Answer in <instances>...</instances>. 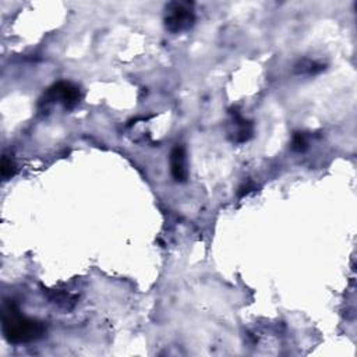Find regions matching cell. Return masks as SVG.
I'll return each instance as SVG.
<instances>
[{
    "label": "cell",
    "instance_id": "cell-1",
    "mask_svg": "<svg viewBox=\"0 0 357 357\" xmlns=\"http://www.w3.org/2000/svg\"><path fill=\"white\" fill-rule=\"evenodd\" d=\"M1 331L8 343L20 344L38 340L45 333V325L36 319L21 315L14 301L6 303L3 308Z\"/></svg>",
    "mask_w": 357,
    "mask_h": 357
},
{
    "label": "cell",
    "instance_id": "cell-2",
    "mask_svg": "<svg viewBox=\"0 0 357 357\" xmlns=\"http://www.w3.org/2000/svg\"><path fill=\"white\" fill-rule=\"evenodd\" d=\"M165 26L173 33H181L190 29L195 22L192 3L172 1L165 8Z\"/></svg>",
    "mask_w": 357,
    "mask_h": 357
},
{
    "label": "cell",
    "instance_id": "cell-3",
    "mask_svg": "<svg viewBox=\"0 0 357 357\" xmlns=\"http://www.w3.org/2000/svg\"><path fill=\"white\" fill-rule=\"evenodd\" d=\"M79 99L81 93L78 86L67 81H60L54 84L45 95V102H59L67 109L74 107L79 102Z\"/></svg>",
    "mask_w": 357,
    "mask_h": 357
},
{
    "label": "cell",
    "instance_id": "cell-4",
    "mask_svg": "<svg viewBox=\"0 0 357 357\" xmlns=\"http://www.w3.org/2000/svg\"><path fill=\"white\" fill-rule=\"evenodd\" d=\"M170 173L173 178L178 183L187 180L188 169H187V158L183 146L176 145L170 152Z\"/></svg>",
    "mask_w": 357,
    "mask_h": 357
},
{
    "label": "cell",
    "instance_id": "cell-5",
    "mask_svg": "<svg viewBox=\"0 0 357 357\" xmlns=\"http://www.w3.org/2000/svg\"><path fill=\"white\" fill-rule=\"evenodd\" d=\"M14 173H15L14 162L11 159H8L7 156H3V160H1V176H3V178H10Z\"/></svg>",
    "mask_w": 357,
    "mask_h": 357
},
{
    "label": "cell",
    "instance_id": "cell-6",
    "mask_svg": "<svg viewBox=\"0 0 357 357\" xmlns=\"http://www.w3.org/2000/svg\"><path fill=\"white\" fill-rule=\"evenodd\" d=\"M291 148H293V151H297V152H303V151L307 149V141H305V137L301 132H296L293 135Z\"/></svg>",
    "mask_w": 357,
    "mask_h": 357
}]
</instances>
